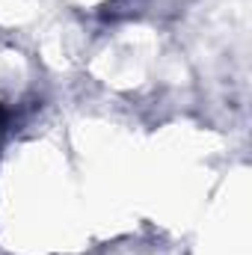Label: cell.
I'll return each mask as SVG.
<instances>
[{"label": "cell", "mask_w": 252, "mask_h": 255, "mask_svg": "<svg viewBox=\"0 0 252 255\" xmlns=\"http://www.w3.org/2000/svg\"><path fill=\"white\" fill-rule=\"evenodd\" d=\"M3 122H6V110L0 107V125H3Z\"/></svg>", "instance_id": "1"}]
</instances>
